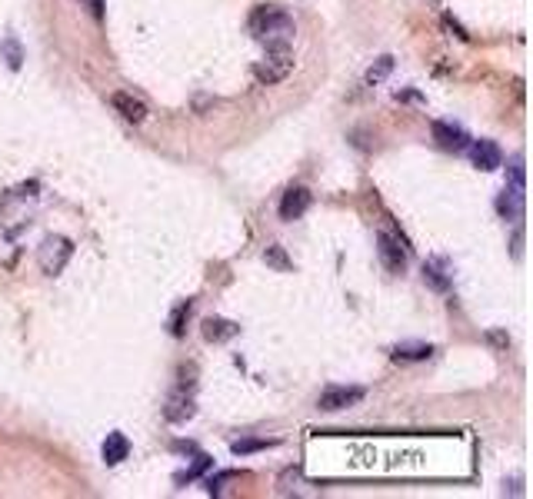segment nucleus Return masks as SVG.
Wrapping results in <instances>:
<instances>
[{"label": "nucleus", "instance_id": "1", "mask_svg": "<svg viewBox=\"0 0 533 499\" xmlns=\"http://www.w3.org/2000/svg\"><path fill=\"white\" fill-rule=\"evenodd\" d=\"M250 34L257 37L267 50H290V40H294V34H297V23L284 7L263 4V7H257L254 17H250Z\"/></svg>", "mask_w": 533, "mask_h": 499}, {"label": "nucleus", "instance_id": "2", "mask_svg": "<svg viewBox=\"0 0 533 499\" xmlns=\"http://www.w3.org/2000/svg\"><path fill=\"white\" fill-rule=\"evenodd\" d=\"M73 246L71 240H64V237H50V240H44V246H40V267H44V273L47 277H57L60 270L67 267V260H71Z\"/></svg>", "mask_w": 533, "mask_h": 499}, {"label": "nucleus", "instance_id": "3", "mask_svg": "<svg viewBox=\"0 0 533 499\" xmlns=\"http://www.w3.org/2000/svg\"><path fill=\"white\" fill-rule=\"evenodd\" d=\"M271 57L263 60V64H257L254 67V73H257V81L261 83H277L284 81L287 73L294 70V60H290V50H267Z\"/></svg>", "mask_w": 533, "mask_h": 499}, {"label": "nucleus", "instance_id": "4", "mask_svg": "<svg viewBox=\"0 0 533 499\" xmlns=\"http://www.w3.org/2000/svg\"><path fill=\"white\" fill-rule=\"evenodd\" d=\"M360 400H364V390H360V386H327V390L320 393L317 407L323 409V413H337V409L354 407Z\"/></svg>", "mask_w": 533, "mask_h": 499}, {"label": "nucleus", "instance_id": "5", "mask_svg": "<svg viewBox=\"0 0 533 499\" xmlns=\"http://www.w3.org/2000/svg\"><path fill=\"white\" fill-rule=\"evenodd\" d=\"M310 203H314V194H310L307 186H290L284 194V200H280V220L287 223L300 220L310 210Z\"/></svg>", "mask_w": 533, "mask_h": 499}, {"label": "nucleus", "instance_id": "6", "mask_svg": "<svg viewBox=\"0 0 533 499\" xmlns=\"http://www.w3.org/2000/svg\"><path fill=\"white\" fill-rule=\"evenodd\" d=\"M467 151H470V160H474V167H480L484 174H490V170H500V163H503V151H500L494 140H474Z\"/></svg>", "mask_w": 533, "mask_h": 499}, {"label": "nucleus", "instance_id": "7", "mask_svg": "<svg viewBox=\"0 0 533 499\" xmlns=\"http://www.w3.org/2000/svg\"><path fill=\"white\" fill-rule=\"evenodd\" d=\"M377 250H380V260H383V267H387V270L400 273V270L407 267V250L400 246V240H397V237H391V233H380V237H377Z\"/></svg>", "mask_w": 533, "mask_h": 499}, {"label": "nucleus", "instance_id": "8", "mask_svg": "<svg viewBox=\"0 0 533 499\" xmlns=\"http://www.w3.org/2000/svg\"><path fill=\"white\" fill-rule=\"evenodd\" d=\"M434 140H437L443 151H453V153H460L470 147V137H467L460 127L447 124V120H437V124H434Z\"/></svg>", "mask_w": 533, "mask_h": 499}, {"label": "nucleus", "instance_id": "9", "mask_svg": "<svg viewBox=\"0 0 533 499\" xmlns=\"http://www.w3.org/2000/svg\"><path fill=\"white\" fill-rule=\"evenodd\" d=\"M110 104H114V110H117L124 120H131V124H143L147 120V104H143L141 97H133V93H114L110 97Z\"/></svg>", "mask_w": 533, "mask_h": 499}, {"label": "nucleus", "instance_id": "10", "mask_svg": "<svg viewBox=\"0 0 533 499\" xmlns=\"http://www.w3.org/2000/svg\"><path fill=\"white\" fill-rule=\"evenodd\" d=\"M127 456H131V440H127L124 433H107V440H104V460H107V466L124 463Z\"/></svg>", "mask_w": 533, "mask_h": 499}, {"label": "nucleus", "instance_id": "11", "mask_svg": "<svg viewBox=\"0 0 533 499\" xmlns=\"http://www.w3.org/2000/svg\"><path fill=\"white\" fill-rule=\"evenodd\" d=\"M193 413H197V407H193V400H190L187 393H174L164 409V417L170 419V423H187Z\"/></svg>", "mask_w": 533, "mask_h": 499}, {"label": "nucleus", "instance_id": "12", "mask_svg": "<svg viewBox=\"0 0 533 499\" xmlns=\"http://www.w3.org/2000/svg\"><path fill=\"white\" fill-rule=\"evenodd\" d=\"M203 337L211 340V343L237 337V323H230V320H207V323H203Z\"/></svg>", "mask_w": 533, "mask_h": 499}, {"label": "nucleus", "instance_id": "13", "mask_svg": "<svg viewBox=\"0 0 533 499\" xmlns=\"http://www.w3.org/2000/svg\"><path fill=\"white\" fill-rule=\"evenodd\" d=\"M267 446H277V440H237L230 450L237 456H247V453H257V450H267Z\"/></svg>", "mask_w": 533, "mask_h": 499}, {"label": "nucleus", "instance_id": "14", "mask_svg": "<svg viewBox=\"0 0 533 499\" xmlns=\"http://www.w3.org/2000/svg\"><path fill=\"white\" fill-rule=\"evenodd\" d=\"M430 353H434V349L424 347V343H420V347H397L393 349V357H397V360H430Z\"/></svg>", "mask_w": 533, "mask_h": 499}, {"label": "nucleus", "instance_id": "15", "mask_svg": "<svg viewBox=\"0 0 533 499\" xmlns=\"http://www.w3.org/2000/svg\"><path fill=\"white\" fill-rule=\"evenodd\" d=\"M0 50H4V57H7V64H11V70L21 67V60H24V54H21V44H17L13 37H7V40L0 44Z\"/></svg>", "mask_w": 533, "mask_h": 499}, {"label": "nucleus", "instance_id": "16", "mask_svg": "<svg viewBox=\"0 0 533 499\" xmlns=\"http://www.w3.org/2000/svg\"><path fill=\"white\" fill-rule=\"evenodd\" d=\"M424 277L430 280V283H434L437 290H447V287H451V280L443 277V270H440V263H426V267H424Z\"/></svg>", "mask_w": 533, "mask_h": 499}, {"label": "nucleus", "instance_id": "17", "mask_svg": "<svg viewBox=\"0 0 533 499\" xmlns=\"http://www.w3.org/2000/svg\"><path fill=\"white\" fill-rule=\"evenodd\" d=\"M391 67H393V60H391V57H380V64H377V67H370L367 81H370V83L383 81V77H387V73H391Z\"/></svg>", "mask_w": 533, "mask_h": 499}, {"label": "nucleus", "instance_id": "18", "mask_svg": "<svg viewBox=\"0 0 533 499\" xmlns=\"http://www.w3.org/2000/svg\"><path fill=\"white\" fill-rule=\"evenodd\" d=\"M211 466H213L211 456H197V460H193V466H190V469H187V473H184L180 479H197V477L203 473V469H211Z\"/></svg>", "mask_w": 533, "mask_h": 499}, {"label": "nucleus", "instance_id": "19", "mask_svg": "<svg viewBox=\"0 0 533 499\" xmlns=\"http://www.w3.org/2000/svg\"><path fill=\"white\" fill-rule=\"evenodd\" d=\"M267 263H273V267H280V270H290V263H287V256L280 246H271V250H267Z\"/></svg>", "mask_w": 533, "mask_h": 499}, {"label": "nucleus", "instance_id": "20", "mask_svg": "<svg viewBox=\"0 0 533 499\" xmlns=\"http://www.w3.org/2000/svg\"><path fill=\"white\" fill-rule=\"evenodd\" d=\"M227 479H237V473H220L217 479H207V489H211V493H220Z\"/></svg>", "mask_w": 533, "mask_h": 499}, {"label": "nucleus", "instance_id": "21", "mask_svg": "<svg viewBox=\"0 0 533 499\" xmlns=\"http://www.w3.org/2000/svg\"><path fill=\"white\" fill-rule=\"evenodd\" d=\"M513 186H517V190H523V160H520V157L513 160Z\"/></svg>", "mask_w": 533, "mask_h": 499}, {"label": "nucleus", "instance_id": "22", "mask_svg": "<svg viewBox=\"0 0 533 499\" xmlns=\"http://www.w3.org/2000/svg\"><path fill=\"white\" fill-rule=\"evenodd\" d=\"M83 4H87V7H90V13H94L97 21H100V17H104V0H83Z\"/></svg>", "mask_w": 533, "mask_h": 499}]
</instances>
